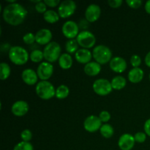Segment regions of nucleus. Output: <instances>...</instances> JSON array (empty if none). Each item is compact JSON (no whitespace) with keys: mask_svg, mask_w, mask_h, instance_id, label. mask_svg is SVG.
I'll use <instances>...</instances> for the list:
<instances>
[{"mask_svg":"<svg viewBox=\"0 0 150 150\" xmlns=\"http://www.w3.org/2000/svg\"><path fill=\"white\" fill-rule=\"evenodd\" d=\"M92 57L95 62L100 64H104L108 63L112 59V52L111 49L106 45H99L94 48L92 51Z\"/></svg>","mask_w":150,"mask_h":150,"instance_id":"4","label":"nucleus"},{"mask_svg":"<svg viewBox=\"0 0 150 150\" xmlns=\"http://www.w3.org/2000/svg\"><path fill=\"white\" fill-rule=\"evenodd\" d=\"M83 70L89 76H95L100 73L101 65L97 62H90L85 64Z\"/></svg>","mask_w":150,"mask_h":150,"instance_id":"20","label":"nucleus"},{"mask_svg":"<svg viewBox=\"0 0 150 150\" xmlns=\"http://www.w3.org/2000/svg\"><path fill=\"white\" fill-rule=\"evenodd\" d=\"M130 64L133 67H139L142 64V59L139 55L134 54L130 58Z\"/></svg>","mask_w":150,"mask_h":150,"instance_id":"32","label":"nucleus"},{"mask_svg":"<svg viewBox=\"0 0 150 150\" xmlns=\"http://www.w3.org/2000/svg\"><path fill=\"white\" fill-rule=\"evenodd\" d=\"M21 79L25 83L28 85H35L38 83V76L37 72H35L33 69L27 68L25 69L21 73Z\"/></svg>","mask_w":150,"mask_h":150,"instance_id":"17","label":"nucleus"},{"mask_svg":"<svg viewBox=\"0 0 150 150\" xmlns=\"http://www.w3.org/2000/svg\"><path fill=\"white\" fill-rule=\"evenodd\" d=\"M99 118L102 122H104L105 124L111 120V114L108 111H102L99 114Z\"/></svg>","mask_w":150,"mask_h":150,"instance_id":"33","label":"nucleus"},{"mask_svg":"<svg viewBox=\"0 0 150 150\" xmlns=\"http://www.w3.org/2000/svg\"><path fill=\"white\" fill-rule=\"evenodd\" d=\"M149 80H150V74H149Z\"/></svg>","mask_w":150,"mask_h":150,"instance_id":"42","label":"nucleus"},{"mask_svg":"<svg viewBox=\"0 0 150 150\" xmlns=\"http://www.w3.org/2000/svg\"><path fill=\"white\" fill-rule=\"evenodd\" d=\"M44 2L47 6L51 7H55L58 4H60L59 0H44Z\"/></svg>","mask_w":150,"mask_h":150,"instance_id":"38","label":"nucleus"},{"mask_svg":"<svg viewBox=\"0 0 150 150\" xmlns=\"http://www.w3.org/2000/svg\"><path fill=\"white\" fill-rule=\"evenodd\" d=\"M59 64L60 67L64 70L70 69L73 65V58L68 53H64L61 54L59 59Z\"/></svg>","mask_w":150,"mask_h":150,"instance_id":"21","label":"nucleus"},{"mask_svg":"<svg viewBox=\"0 0 150 150\" xmlns=\"http://www.w3.org/2000/svg\"><path fill=\"white\" fill-rule=\"evenodd\" d=\"M35 92L42 100H49L55 96L56 89L54 85L48 81H40L35 86Z\"/></svg>","mask_w":150,"mask_h":150,"instance_id":"3","label":"nucleus"},{"mask_svg":"<svg viewBox=\"0 0 150 150\" xmlns=\"http://www.w3.org/2000/svg\"><path fill=\"white\" fill-rule=\"evenodd\" d=\"M144 73L143 70L140 67H133L129 71L128 79L131 83H139L143 79Z\"/></svg>","mask_w":150,"mask_h":150,"instance_id":"19","label":"nucleus"},{"mask_svg":"<svg viewBox=\"0 0 150 150\" xmlns=\"http://www.w3.org/2000/svg\"><path fill=\"white\" fill-rule=\"evenodd\" d=\"M29 104L24 100H18L13 104L11 111L16 117L24 116L29 111Z\"/></svg>","mask_w":150,"mask_h":150,"instance_id":"16","label":"nucleus"},{"mask_svg":"<svg viewBox=\"0 0 150 150\" xmlns=\"http://www.w3.org/2000/svg\"><path fill=\"white\" fill-rule=\"evenodd\" d=\"M102 126V122L99 117L95 115H90L86 117L83 122V127L86 131L89 133H94L100 130Z\"/></svg>","mask_w":150,"mask_h":150,"instance_id":"11","label":"nucleus"},{"mask_svg":"<svg viewBox=\"0 0 150 150\" xmlns=\"http://www.w3.org/2000/svg\"><path fill=\"white\" fill-rule=\"evenodd\" d=\"M78 43L82 48H91L95 45L96 42V38L92 32L88 30H83L79 32L76 38Z\"/></svg>","mask_w":150,"mask_h":150,"instance_id":"6","label":"nucleus"},{"mask_svg":"<svg viewBox=\"0 0 150 150\" xmlns=\"http://www.w3.org/2000/svg\"><path fill=\"white\" fill-rule=\"evenodd\" d=\"M61 51L62 48L59 44L55 41H51L44 48V59L50 63L54 62L59 60L61 56Z\"/></svg>","mask_w":150,"mask_h":150,"instance_id":"5","label":"nucleus"},{"mask_svg":"<svg viewBox=\"0 0 150 150\" xmlns=\"http://www.w3.org/2000/svg\"><path fill=\"white\" fill-rule=\"evenodd\" d=\"M59 15L57 12H55L54 10H47L43 14V18L46 22L50 23H54L57 22L59 19Z\"/></svg>","mask_w":150,"mask_h":150,"instance_id":"23","label":"nucleus"},{"mask_svg":"<svg viewBox=\"0 0 150 150\" xmlns=\"http://www.w3.org/2000/svg\"><path fill=\"white\" fill-rule=\"evenodd\" d=\"M134 136L130 133H124L120 137L118 146L121 150H131L135 145Z\"/></svg>","mask_w":150,"mask_h":150,"instance_id":"13","label":"nucleus"},{"mask_svg":"<svg viewBox=\"0 0 150 150\" xmlns=\"http://www.w3.org/2000/svg\"><path fill=\"white\" fill-rule=\"evenodd\" d=\"M101 14V9L96 4H91L86 7L85 11V18L89 22H95L98 20Z\"/></svg>","mask_w":150,"mask_h":150,"instance_id":"12","label":"nucleus"},{"mask_svg":"<svg viewBox=\"0 0 150 150\" xmlns=\"http://www.w3.org/2000/svg\"><path fill=\"white\" fill-rule=\"evenodd\" d=\"M79 26L73 21H67L62 25V34L69 40L77 38L78 35L79 34Z\"/></svg>","mask_w":150,"mask_h":150,"instance_id":"10","label":"nucleus"},{"mask_svg":"<svg viewBox=\"0 0 150 150\" xmlns=\"http://www.w3.org/2000/svg\"><path fill=\"white\" fill-rule=\"evenodd\" d=\"M144 62H145V64H146V66H148V67H150V51L146 54V57H145V59H144Z\"/></svg>","mask_w":150,"mask_h":150,"instance_id":"40","label":"nucleus"},{"mask_svg":"<svg viewBox=\"0 0 150 150\" xmlns=\"http://www.w3.org/2000/svg\"><path fill=\"white\" fill-rule=\"evenodd\" d=\"M21 138L22 141L23 142H29V141L32 139V133L28 129H25L21 133Z\"/></svg>","mask_w":150,"mask_h":150,"instance_id":"31","label":"nucleus"},{"mask_svg":"<svg viewBox=\"0 0 150 150\" xmlns=\"http://www.w3.org/2000/svg\"><path fill=\"white\" fill-rule=\"evenodd\" d=\"M52 32L48 29H41L35 34L36 42L40 45H48L52 40Z\"/></svg>","mask_w":150,"mask_h":150,"instance_id":"15","label":"nucleus"},{"mask_svg":"<svg viewBox=\"0 0 150 150\" xmlns=\"http://www.w3.org/2000/svg\"><path fill=\"white\" fill-rule=\"evenodd\" d=\"M29 59H30L31 61H32L33 62H40L44 59L43 51H40V50L39 49L34 50V51H32V52L30 53V54H29Z\"/></svg>","mask_w":150,"mask_h":150,"instance_id":"28","label":"nucleus"},{"mask_svg":"<svg viewBox=\"0 0 150 150\" xmlns=\"http://www.w3.org/2000/svg\"><path fill=\"white\" fill-rule=\"evenodd\" d=\"M35 10L39 13H45L47 11V5L44 1H40L35 4Z\"/></svg>","mask_w":150,"mask_h":150,"instance_id":"36","label":"nucleus"},{"mask_svg":"<svg viewBox=\"0 0 150 150\" xmlns=\"http://www.w3.org/2000/svg\"><path fill=\"white\" fill-rule=\"evenodd\" d=\"M38 78L41 81H47L52 76L54 73V67L48 62H42L38 65L37 69Z\"/></svg>","mask_w":150,"mask_h":150,"instance_id":"9","label":"nucleus"},{"mask_svg":"<svg viewBox=\"0 0 150 150\" xmlns=\"http://www.w3.org/2000/svg\"><path fill=\"white\" fill-rule=\"evenodd\" d=\"M27 16L26 9L17 2L7 4L2 11V17L4 21L12 26L21 24Z\"/></svg>","mask_w":150,"mask_h":150,"instance_id":"1","label":"nucleus"},{"mask_svg":"<svg viewBox=\"0 0 150 150\" xmlns=\"http://www.w3.org/2000/svg\"><path fill=\"white\" fill-rule=\"evenodd\" d=\"M79 43L77 40L75 39H70L66 42L65 50L68 54H76V51L79 50Z\"/></svg>","mask_w":150,"mask_h":150,"instance_id":"26","label":"nucleus"},{"mask_svg":"<svg viewBox=\"0 0 150 150\" xmlns=\"http://www.w3.org/2000/svg\"><path fill=\"white\" fill-rule=\"evenodd\" d=\"M144 129L145 133L150 137V119H149V120H147L145 122Z\"/></svg>","mask_w":150,"mask_h":150,"instance_id":"39","label":"nucleus"},{"mask_svg":"<svg viewBox=\"0 0 150 150\" xmlns=\"http://www.w3.org/2000/svg\"><path fill=\"white\" fill-rule=\"evenodd\" d=\"M144 9L147 13L150 14V0H148L146 3H145Z\"/></svg>","mask_w":150,"mask_h":150,"instance_id":"41","label":"nucleus"},{"mask_svg":"<svg viewBox=\"0 0 150 150\" xmlns=\"http://www.w3.org/2000/svg\"><path fill=\"white\" fill-rule=\"evenodd\" d=\"M108 3L110 7H113V8H117L122 5V0H108Z\"/></svg>","mask_w":150,"mask_h":150,"instance_id":"37","label":"nucleus"},{"mask_svg":"<svg viewBox=\"0 0 150 150\" xmlns=\"http://www.w3.org/2000/svg\"><path fill=\"white\" fill-rule=\"evenodd\" d=\"M126 3L131 8L137 9L141 7L142 4V0H126Z\"/></svg>","mask_w":150,"mask_h":150,"instance_id":"35","label":"nucleus"},{"mask_svg":"<svg viewBox=\"0 0 150 150\" xmlns=\"http://www.w3.org/2000/svg\"><path fill=\"white\" fill-rule=\"evenodd\" d=\"M92 53L86 48H80L75 54V58L78 62L86 64L90 62L92 58Z\"/></svg>","mask_w":150,"mask_h":150,"instance_id":"18","label":"nucleus"},{"mask_svg":"<svg viewBox=\"0 0 150 150\" xmlns=\"http://www.w3.org/2000/svg\"><path fill=\"white\" fill-rule=\"evenodd\" d=\"M100 132V134L105 139L111 138L114 133V130L112 126L109 124H107V123L101 126Z\"/></svg>","mask_w":150,"mask_h":150,"instance_id":"25","label":"nucleus"},{"mask_svg":"<svg viewBox=\"0 0 150 150\" xmlns=\"http://www.w3.org/2000/svg\"><path fill=\"white\" fill-rule=\"evenodd\" d=\"M134 139L136 142L138 143H144L146 139V134L143 132H138L135 134Z\"/></svg>","mask_w":150,"mask_h":150,"instance_id":"34","label":"nucleus"},{"mask_svg":"<svg viewBox=\"0 0 150 150\" xmlns=\"http://www.w3.org/2000/svg\"><path fill=\"white\" fill-rule=\"evenodd\" d=\"M69 94H70V89H69L68 86L64 84H62L59 86L56 89L55 96L58 99L62 100L67 98Z\"/></svg>","mask_w":150,"mask_h":150,"instance_id":"24","label":"nucleus"},{"mask_svg":"<svg viewBox=\"0 0 150 150\" xmlns=\"http://www.w3.org/2000/svg\"><path fill=\"white\" fill-rule=\"evenodd\" d=\"M109 66L110 68L115 73H122L127 69V62L122 57H116L111 59Z\"/></svg>","mask_w":150,"mask_h":150,"instance_id":"14","label":"nucleus"},{"mask_svg":"<svg viewBox=\"0 0 150 150\" xmlns=\"http://www.w3.org/2000/svg\"><path fill=\"white\" fill-rule=\"evenodd\" d=\"M11 73V69L10 65L6 62H1L0 64V79L6 80L8 79Z\"/></svg>","mask_w":150,"mask_h":150,"instance_id":"27","label":"nucleus"},{"mask_svg":"<svg viewBox=\"0 0 150 150\" xmlns=\"http://www.w3.org/2000/svg\"><path fill=\"white\" fill-rule=\"evenodd\" d=\"M76 10V4L73 0H65L60 3L58 7V13L62 18L71 16Z\"/></svg>","mask_w":150,"mask_h":150,"instance_id":"8","label":"nucleus"},{"mask_svg":"<svg viewBox=\"0 0 150 150\" xmlns=\"http://www.w3.org/2000/svg\"><path fill=\"white\" fill-rule=\"evenodd\" d=\"M9 59L16 65H23L26 64L29 58L28 51L24 48L18 45L10 47L8 51Z\"/></svg>","mask_w":150,"mask_h":150,"instance_id":"2","label":"nucleus"},{"mask_svg":"<svg viewBox=\"0 0 150 150\" xmlns=\"http://www.w3.org/2000/svg\"><path fill=\"white\" fill-rule=\"evenodd\" d=\"M13 150H34L33 146L30 142H21L14 146Z\"/></svg>","mask_w":150,"mask_h":150,"instance_id":"29","label":"nucleus"},{"mask_svg":"<svg viewBox=\"0 0 150 150\" xmlns=\"http://www.w3.org/2000/svg\"><path fill=\"white\" fill-rule=\"evenodd\" d=\"M23 40L27 45H31V44L34 43L36 42L35 40V35L32 32H28V33L25 34L23 37Z\"/></svg>","mask_w":150,"mask_h":150,"instance_id":"30","label":"nucleus"},{"mask_svg":"<svg viewBox=\"0 0 150 150\" xmlns=\"http://www.w3.org/2000/svg\"><path fill=\"white\" fill-rule=\"evenodd\" d=\"M93 90L97 95L100 96H105L110 94L113 88L111 82L105 79H99L95 80L92 85Z\"/></svg>","mask_w":150,"mask_h":150,"instance_id":"7","label":"nucleus"},{"mask_svg":"<svg viewBox=\"0 0 150 150\" xmlns=\"http://www.w3.org/2000/svg\"><path fill=\"white\" fill-rule=\"evenodd\" d=\"M111 86H112L113 89H116V90H121L123 88L125 87L126 83V79H125L123 76H117L112 79L111 81Z\"/></svg>","mask_w":150,"mask_h":150,"instance_id":"22","label":"nucleus"}]
</instances>
